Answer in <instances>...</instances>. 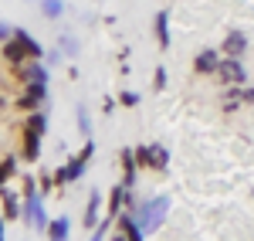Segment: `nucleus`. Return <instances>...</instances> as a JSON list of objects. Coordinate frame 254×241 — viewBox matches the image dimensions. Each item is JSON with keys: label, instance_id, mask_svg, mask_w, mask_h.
I'll return each instance as SVG.
<instances>
[{"label": "nucleus", "instance_id": "obj_23", "mask_svg": "<svg viewBox=\"0 0 254 241\" xmlns=\"http://www.w3.org/2000/svg\"><path fill=\"white\" fill-rule=\"evenodd\" d=\"M61 51H68V55H78V41H75V38H61Z\"/></svg>", "mask_w": 254, "mask_h": 241}, {"label": "nucleus", "instance_id": "obj_10", "mask_svg": "<svg viewBox=\"0 0 254 241\" xmlns=\"http://www.w3.org/2000/svg\"><path fill=\"white\" fill-rule=\"evenodd\" d=\"M119 231L126 235V241H142L146 235H142V228H139V221L132 218V214H119Z\"/></svg>", "mask_w": 254, "mask_h": 241}, {"label": "nucleus", "instance_id": "obj_29", "mask_svg": "<svg viewBox=\"0 0 254 241\" xmlns=\"http://www.w3.org/2000/svg\"><path fill=\"white\" fill-rule=\"evenodd\" d=\"M44 61H48V65H55V61H61V51H51V55H44Z\"/></svg>", "mask_w": 254, "mask_h": 241}, {"label": "nucleus", "instance_id": "obj_30", "mask_svg": "<svg viewBox=\"0 0 254 241\" xmlns=\"http://www.w3.org/2000/svg\"><path fill=\"white\" fill-rule=\"evenodd\" d=\"M3 180H7V177H3V173H0V190H3Z\"/></svg>", "mask_w": 254, "mask_h": 241}, {"label": "nucleus", "instance_id": "obj_4", "mask_svg": "<svg viewBox=\"0 0 254 241\" xmlns=\"http://www.w3.org/2000/svg\"><path fill=\"white\" fill-rule=\"evenodd\" d=\"M217 79L224 81V85H244V81H248V68H244V61H241V58H227V55H220Z\"/></svg>", "mask_w": 254, "mask_h": 241}, {"label": "nucleus", "instance_id": "obj_12", "mask_svg": "<svg viewBox=\"0 0 254 241\" xmlns=\"http://www.w3.org/2000/svg\"><path fill=\"white\" fill-rule=\"evenodd\" d=\"M98 207H102V194L92 190V197H88V207H85V231H95L98 228Z\"/></svg>", "mask_w": 254, "mask_h": 241}, {"label": "nucleus", "instance_id": "obj_15", "mask_svg": "<svg viewBox=\"0 0 254 241\" xmlns=\"http://www.w3.org/2000/svg\"><path fill=\"white\" fill-rule=\"evenodd\" d=\"M68 235H71L68 218H55V221L48 224V241H68Z\"/></svg>", "mask_w": 254, "mask_h": 241}, {"label": "nucleus", "instance_id": "obj_25", "mask_svg": "<svg viewBox=\"0 0 254 241\" xmlns=\"http://www.w3.org/2000/svg\"><path fill=\"white\" fill-rule=\"evenodd\" d=\"M10 38H14V27L0 20V44H3V41H10Z\"/></svg>", "mask_w": 254, "mask_h": 241}, {"label": "nucleus", "instance_id": "obj_17", "mask_svg": "<svg viewBox=\"0 0 254 241\" xmlns=\"http://www.w3.org/2000/svg\"><path fill=\"white\" fill-rule=\"evenodd\" d=\"M24 129H34V133H41V136H44V129H48V112L34 109V112L27 116V122H24Z\"/></svg>", "mask_w": 254, "mask_h": 241}, {"label": "nucleus", "instance_id": "obj_11", "mask_svg": "<svg viewBox=\"0 0 254 241\" xmlns=\"http://www.w3.org/2000/svg\"><path fill=\"white\" fill-rule=\"evenodd\" d=\"M14 38H17L20 44L27 48V55H31V58H34V61H44V48H41V44H38V41H34V38H31V34H27L24 27H14Z\"/></svg>", "mask_w": 254, "mask_h": 241}, {"label": "nucleus", "instance_id": "obj_2", "mask_svg": "<svg viewBox=\"0 0 254 241\" xmlns=\"http://www.w3.org/2000/svg\"><path fill=\"white\" fill-rule=\"evenodd\" d=\"M92 157H95V140H85L81 153H75V157H71V160L64 163L58 173H55V183H58V187H64V183H75L81 173H85V166H88V160H92Z\"/></svg>", "mask_w": 254, "mask_h": 241}, {"label": "nucleus", "instance_id": "obj_8", "mask_svg": "<svg viewBox=\"0 0 254 241\" xmlns=\"http://www.w3.org/2000/svg\"><path fill=\"white\" fill-rule=\"evenodd\" d=\"M24 163H38V157H41V133H34V129H24Z\"/></svg>", "mask_w": 254, "mask_h": 241}, {"label": "nucleus", "instance_id": "obj_22", "mask_svg": "<svg viewBox=\"0 0 254 241\" xmlns=\"http://www.w3.org/2000/svg\"><path fill=\"white\" fill-rule=\"evenodd\" d=\"M0 173H3V177H14V173H17V160H14V157H7V160L0 163Z\"/></svg>", "mask_w": 254, "mask_h": 241}, {"label": "nucleus", "instance_id": "obj_24", "mask_svg": "<svg viewBox=\"0 0 254 241\" xmlns=\"http://www.w3.org/2000/svg\"><path fill=\"white\" fill-rule=\"evenodd\" d=\"M105 231H109V221H98V228L92 231V241H105Z\"/></svg>", "mask_w": 254, "mask_h": 241}, {"label": "nucleus", "instance_id": "obj_26", "mask_svg": "<svg viewBox=\"0 0 254 241\" xmlns=\"http://www.w3.org/2000/svg\"><path fill=\"white\" fill-rule=\"evenodd\" d=\"M241 99L254 105V85H241Z\"/></svg>", "mask_w": 254, "mask_h": 241}, {"label": "nucleus", "instance_id": "obj_14", "mask_svg": "<svg viewBox=\"0 0 254 241\" xmlns=\"http://www.w3.org/2000/svg\"><path fill=\"white\" fill-rule=\"evenodd\" d=\"M0 197H3V218L7 221H14V218H20V201H17V194L14 190H0Z\"/></svg>", "mask_w": 254, "mask_h": 241}, {"label": "nucleus", "instance_id": "obj_9", "mask_svg": "<svg viewBox=\"0 0 254 241\" xmlns=\"http://www.w3.org/2000/svg\"><path fill=\"white\" fill-rule=\"evenodd\" d=\"M136 173H139V163H136V150H122V183L132 190V183H136Z\"/></svg>", "mask_w": 254, "mask_h": 241}, {"label": "nucleus", "instance_id": "obj_21", "mask_svg": "<svg viewBox=\"0 0 254 241\" xmlns=\"http://www.w3.org/2000/svg\"><path fill=\"white\" fill-rule=\"evenodd\" d=\"M153 88H156V92H163V88H166V68H163V65L156 68V75H153Z\"/></svg>", "mask_w": 254, "mask_h": 241}, {"label": "nucleus", "instance_id": "obj_3", "mask_svg": "<svg viewBox=\"0 0 254 241\" xmlns=\"http://www.w3.org/2000/svg\"><path fill=\"white\" fill-rule=\"evenodd\" d=\"M136 163L139 166H146V170H166L170 166V150L166 146H159V143H142L136 146Z\"/></svg>", "mask_w": 254, "mask_h": 241}, {"label": "nucleus", "instance_id": "obj_20", "mask_svg": "<svg viewBox=\"0 0 254 241\" xmlns=\"http://www.w3.org/2000/svg\"><path fill=\"white\" fill-rule=\"evenodd\" d=\"M119 102H122L126 109H136V105H139V92H129V88H126V92L119 95Z\"/></svg>", "mask_w": 254, "mask_h": 241}, {"label": "nucleus", "instance_id": "obj_13", "mask_svg": "<svg viewBox=\"0 0 254 241\" xmlns=\"http://www.w3.org/2000/svg\"><path fill=\"white\" fill-rule=\"evenodd\" d=\"M156 41L163 51L170 48V10H159L156 14Z\"/></svg>", "mask_w": 254, "mask_h": 241}, {"label": "nucleus", "instance_id": "obj_19", "mask_svg": "<svg viewBox=\"0 0 254 241\" xmlns=\"http://www.w3.org/2000/svg\"><path fill=\"white\" fill-rule=\"evenodd\" d=\"M75 116H78L81 136H85V140H92V119H88V109H85V105H78V112H75Z\"/></svg>", "mask_w": 254, "mask_h": 241}, {"label": "nucleus", "instance_id": "obj_6", "mask_svg": "<svg viewBox=\"0 0 254 241\" xmlns=\"http://www.w3.org/2000/svg\"><path fill=\"white\" fill-rule=\"evenodd\" d=\"M244 51H248V34H244V31H227V34H224V44H220V55L241 58Z\"/></svg>", "mask_w": 254, "mask_h": 241}, {"label": "nucleus", "instance_id": "obj_18", "mask_svg": "<svg viewBox=\"0 0 254 241\" xmlns=\"http://www.w3.org/2000/svg\"><path fill=\"white\" fill-rule=\"evenodd\" d=\"M41 14L48 20H58L64 14V0H41Z\"/></svg>", "mask_w": 254, "mask_h": 241}, {"label": "nucleus", "instance_id": "obj_27", "mask_svg": "<svg viewBox=\"0 0 254 241\" xmlns=\"http://www.w3.org/2000/svg\"><path fill=\"white\" fill-rule=\"evenodd\" d=\"M237 109H241V99H227V102H224V112H227V116L237 112Z\"/></svg>", "mask_w": 254, "mask_h": 241}, {"label": "nucleus", "instance_id": "obj_28", "mask_svg": "<svg viewBox=\"0 0 254 241\" xmlns=\"http://www.w3.org/2000/svg\"><path fill=\"white\" fill-rule=\"evenodd\" d=\"M55 187V177H41V190H51Z\"/></svg>", "mask_w": 254, "mask_h": 241}, {"label": "nucleus", "instance_id": "obj_16", "mask_svg": "<svg viewBox=\"0 0 254 241\" xmlns=\"http://www.w3.org/2000/svg\"><path fill=\"white\" fill-rule=\"evenodd\" d=\"M126 194H129L126 183H116V187H112V197H109V218H119V207L126 204Z\"/></svg>", "mask_w": 254, "mask_h": 241}, {"label": "nucleus", "instance_id": "obj_1", "mask_svg": "<svg viewBox=\"0 0 254 241\" xmlns=\"http://www.w3.org/2000/svg\"><path fill=\"white\" fill-rule=\"evenodd\" d=\"M136 221L142 228V235H153L159 224L166 221V214H170V197H149V201H139L136 204Z\"/></svg>", "mask_w": 254, "mask_h": 241}, {"label": "nucleus", "instance_id": "obj_5", "mask_svg": "<svg viewBox=\"0 0 254 241\" xmlns=\"http://www.w3.org/2000/svg\"><path fill=\"white\" fill-rule=\"evenodd\" d=\"M0 58L7 61L10 68H24V65L31 61V55H27V48H24L17 38H10V41H3V44H0Z\"/></svg>", "mask_w": 254, "mask_h": 241}, {"label": "nucleus", "instance_id": "obj_7", "mask_svg": "<svg viewBox=\"0 0 254 241\" xmlns=\"http://www.w3.org/2000/svg\"><path fill=\"white\" fill-rule=\"evenodd\" d=\"M217 65H220V51H200L193 58V72L196 75H217Z\"/></svg>", "mask_w": 254, "mask_h": 241}]
</instances>
